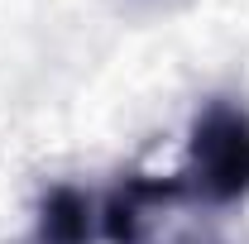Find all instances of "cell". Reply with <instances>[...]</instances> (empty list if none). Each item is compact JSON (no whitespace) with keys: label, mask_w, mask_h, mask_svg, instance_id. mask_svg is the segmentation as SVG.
I'll return each instance as SVG.
<instances>
[{"label":"cell","mask_w":249,"mask_h":244,"mask_svg":"<svg viewBox=\"0 0 249 244\" xmlns=\"http://www.w3.org/2000/svg\"><path fill=\"white\" fill-rule=\"evenodd\" d=\"M38 244H91V196L58 182L38 201Z\"/></svg>","instance_id":"3"},{"label":"cell","mask_w":249,"mask_h":244,"mask_svg":"<svg viewBox=\"0 0 249 244\" xmlns=\"http://www.w3.org/2000/svg\"><path fill=\"white\" fill-rule=\"evenodd\" d=\"M173 201H187V192H182L178 177H144V173H134V177H124L106 196L101 230H106L110 244H144V230H149L154 211L173 206Z\"/></svg>","instance_id":"2"},{"label":"cell","mask_w":249,"mask_h":244,"mask_svg":"<svg viewBox=\"0 0 249 244\" xmlns=\"http://www.w3.org/2000/svg\"><path fill=\"white\" fill-rule=\"evenodd\" d=\"M187 201L235 206L249 196V110L240 101L211 96L187 134V168L178 173Z\"/></svg>","instance_id":"1"}]
</instances>
